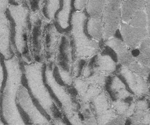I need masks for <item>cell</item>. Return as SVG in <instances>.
I'll return each mask as SVG.
<instances>
[{"instance_id":"7","label":"cell","mask_w":150,"mask_h":125,"mask_svg":"<svg viewBox=\"0 0 150 125\" xmlns=\"http://www.w3.org/2000/svg\"><path fill=\"white\" fill-rule=\"evenodd\" d=\"M9 12L14 21L15 42L17 49L23 54L25 50L26 33L27 28V17L28 10L21 5H9Z\"/></svg>"},{"instance_id":"15","label":"cell","mask_w":150,"mask_h":125,"mask_svg":"<svg viewBox=\"0 0 150 125\" xmlns=\"http://www.w3.org/2000/svg\"><path fill=\"white\" fill-rule=\"evenodd\" d=\"M87 31L88 35L98 41L103 40L104 25L102 17H89L87 21Z\"/></svg>"},{"instance_id":"2","label":"cell","mask_w":150,"mask_h":125,"mask_svg":"<svg viewBox=\"0 0 150 125\" xmlns=\"http://www.w3.org/2000/svg\"><path fill=\"white\" fill-rule=\"evenodd\" d=\"M24 68L28 86L34 98L38 101L40 106L49 115L51 119L53 121L59 119L60 117L58 116V106L44 83L43 64L35 62L26 65Z\"/></svg>"},{"instance_id":"16","label":"cell","mask_w":150,"mask_h":125,"mask_svg":"<svg viewBox=\"0 0 150 125\" xmlns=\"http://www.w3.org/2000/svg\"><path fill=\"white\" fill-rule=\"evenodd\" d=\"M139 50L135 59L141 65L150 68V38L149 36L144 39L137 48Z\"/></svg>"},{"instance_id":"25","label":"cell","mask_w":150,"mask_h":125,"mask_svg":"<svg viewBox=\"0 0 150 125\" xmlns=\"http://www.w3.org/2000/svg\"><path fill=\"white\" fill-rule=\"evenodd\" d=\"M3 77H4V75H3V67L1 63V59H0V96H1V89L2 86ZM1 117H0V124H3V123L1 122Z\"/></svg>"},{"instance_id":"22","label":"cell","mask_w":150,"mask_h":125,"mask_svg":"<svg viewBox=\"0 0 150 125\" xmlns=\"http://www.w3.org/2000/svg\"><path fill=\"white\" fill-rule=\"evenodd\" d=\"M145 12L147 15L148 36L150 38V0H145Z\"/></svg>"},{"instance_id":"11","label":"cell","mask_w":150,"mask_h":125,"mask_svg":"<svg viewBox=\"0 0 150 125\" xmlns=\"http://www.w3.org/2000/svg\"><path fill=\"white\" fill-rule=\"evenodd\" d=\"M119 29L121 39L129 49H137L142 40L148 37L147 28L134 26L121 21Z\"/></svg>"},{"instance_id":"21","label":"cell","mask_w":150,"mask_h":125,"mask_svg":"<svg viewBox=\"0 0 150 125\" xmlns=\"http://www.w3.org/2000/svg\"><path fill=\"white\" fill-rule=\"evenodd\" d=\"M58 70H59V72L61 79H62L64 83L67 84V85H71L73 82V78L71 74L68 72V71L64 69L61 66H58Z\"/></svg>"},{"instance_id":"13","label":"cell","mask_w":150,"mask_h":125,"mask_svg":"<svg viewBox=\"0 0 150 125\" xmlns=\"http://www.w3.org/2000/svg\"><path fill=\"white\" fill-rule=\"evenodd\" d=\"M92 67L94 72L108 76L115 72L117 68V61L108 54L98 53Z\"/></svg>"},{"instance_id":"27","label":"cell","mask_w":150,"mask_h":125,"mask_svg":"<svg viewBox=\"0 0 150 125\" xmlns=\"http://www.w3.org/2000/svg\"><path fill=\"white\" fill-rule=\"evenodd\" d=\"M148 95L150 96V86H149V94Z\"/></svg>"},{"instance_id":"23","label":"cell","mask_w":150,"mask_h":125,"mask_svg":"<svg viewBox=\"0 0 150 125\" xmlns=\"http://www.w3.org/2000/svg\"><path fill=\"white\" fill-rule=\"evenodd\" d=\"M126 119H127L126 117L117 115L109 121L107 124H124L125 123Z\"/></svg>"},{"instance_id":"6","label":"cell","mask_w":150,"mask_h":125,"mask_svg":"<svg viewBox=\"0 0 150 125\" xmlns=\"http://www.w3.org/2000/svg\"><path fill=\"white\" fill-rule=\"evenodd\" d=\"M115 72V75L122 80L129 91L136 98L148 95L149 85L147 80L144 77L120 65L117 66Z\"/></svg>"},{"instance_id":"3","label":"cell","mask_w":150,"mask_h":125,"mask_svg":"<svg viewBox=\"0 0 150 125\" xmlns=\"http://www.w3.org/2000/svg\"><path fill=\"white\" fill-rule=\"evenodd\" d=\"M87 16L83 10H76L71 15V34L73 39L74 56L78 60L89 59L100 51V43L90 38L85 32Z\"/></svg>"},{"instance_id":"20","label":"cell","mask_w":150,"mask_h":125,"mask_svg":"<svg viewBox=\"0 0 150 125\" xmlns=\"http://www.w3.org/2000/svg\"><path fill=\"white\" fill-rule=\"evenodd\" d=\"M60 8V0H47L46 13L49 19H53Z\"/></svg>"},{"instance_id":"9","label":"cell","mask_w":150,"mask_h":125,"mask_svg":"<svg viewBox=\"0 0 150 125\" xmlns=\"http://www.w3.org/2000/svg\"><path fill=\"white\" fill-rule=\"evenodd\" d=\"M91 102L97 124H107L109 121L117 116L112 106L110 98L105 91H102Z\"/></svg>"},{"instance_id":"18","label":"cell","mask_w":150,"mask_h":125,"mask_svg":"<svg viewBox=\"0 0 150 125\" xmlns=\"http://www.w3.org/2000/svg\"><path fill=\"white\" fill-rule=\"evenodd\" d=\"M106 0H87L86 6L89 17H102Z\"/></svg>"},{"instance_id":"10","label":"cell","mask_w":150,"mask_h":125,"mask_svg":"<svg viewBox=\"0 0 150 125\" xmlns=\"http://www.w3.org/2000/svg\"><path fill=\"white\" fill-rule=\"evenodd\" d=\"M8 0H0V52L5 59L12 57L10 22L6 15Z\"/></svg>"},{"instance_id":"1","label":"cell","mask_w":150,"mask_h":125,"mask_svg":"<svg viewBox=\"0 0 150 125\" xmlns=\"http://www.w3.org/2000/svg\"><path fill=\"white\" fill-rule=\"evenodd\" d=\"M7 72V79L3 92L2 112L5 121L8 124H25L17 106L16 98L21 86L22 71L18 58L16 56L4 61Z\"/></svg>"},{"instance_id":"5","label":"cell","mask_w":150,"mask_h":125,"mask_svg":"<svg viewBox=\"0 0 150 125\" xmlns=\"http://www.w3.org/2000/svg\"><path fill=\"white\" fill-rule=\"evenodd\" d=\"M122 0H106L102 19L104 25V41L114 36L121 22V7Z\"/></svg>"},{"instance_id":"12","label":"cell","mask_w":150,"mask_h":125,"mask_svg":"<svg viewBox=\"0 0 150 125\" xmlns=\"http://www.w3.org/2000/svg\"><path fill=\"white\" fill-rule=\"evenodd\" d=\"M105 87L111 100H121L131 103L135 102V96L129 91L122 80L115 74L107 77Z\"/></svg>"},{"instance_id":"26","label":"cell","mask_w":150,"mask_h":125,"mask_svg":"<svg viewBox=\"0 0 150 125\" xmlns=\"http://www.w3.org/2000/svg\"><path fill=\"white\" fill-rule=\"evenodd\" d=\"M13 1L18 3H21L23 1V0H13Z\"/></svg>"},{"instance_id":"4","label":"cell","mask_w":150,"mask_h":125,"mask_svg":"<svg viewBox=\"0 0 150 125\" xmlns=\"http://www.w3.org/2000/svg\"><path fill=\"white\" fill-rule=\"evenodd\" d=\"M46 80L50 88L59 100L64 112L72 124H81V121L78 114V105L75 103L71 94L66 89L58 83L53 75V71L47 67L45 72Z\"/></svg>"},{"instance_id":"8","label":"cell","mask_w":150,"mask_h":125,"mask_svg":"<svg viewBox=\"0 0 150 125\" xmlns=\"http://www.w3.org/2000/svg\"><path fill=\"white\" fill-rule=\"evenodd\" d=\"M16 103L21 108L29 117L30 121L33 124H50L47 118L43 116L34 105L31 96L25 87H19L16 98Z\"/></svg>"},{"instance_id":"24","label":"cell","mask_w":150,"mask_h":125,"mask_svg":"<svg viewBox=\"0 0 150 125\" xmlns=\"http://www.w3.org/2000/svg\"><path fill=\"white\" fill-rule=\"evenodd\" d=\"M87 0H74V7L76 10H83L86 8Z\"/></svg>"},{"instance_id":"14","label":"cell","mask_w":150,"mask_h":125,"mask_svg":"<svg viewBox=\"0 0 150 125\" xmlns=\"http://www.w3.org/2000/svg\"><path fill=\"white\" fill-rule=\"evenodd\" d=\"M139 10H145V0H124L121 7V21L128 22Z\"/></svg>"},{"instance_id":"17","label":"cell","mask_w":150,"mask_h":125,"mask_svg":"<svg viewBox=\"0 0 150 125\" xmlns=\"http://www.w3.org/2000/svg\"><path fill=\"white\" fill-rule=\"evenodd\" d=\"M72 0H63L62 7L57 14V21L60 27L66 29L69 27Z\"/></svg>"},{"instance_id":"19","label":"cell","mask_w":150,"mask_h":125,"mask_svg":"<svg viewBox=\"0 0 150 125\" xmlns=\"http://www.w3.org/2000/svg\"><path fill=\"white\" fill-rule=\"evenodd\" d=\"M128 23L134 26L148 28L147 15L145 10H139L136 12Z\"/></svg>"}]
</instances>
